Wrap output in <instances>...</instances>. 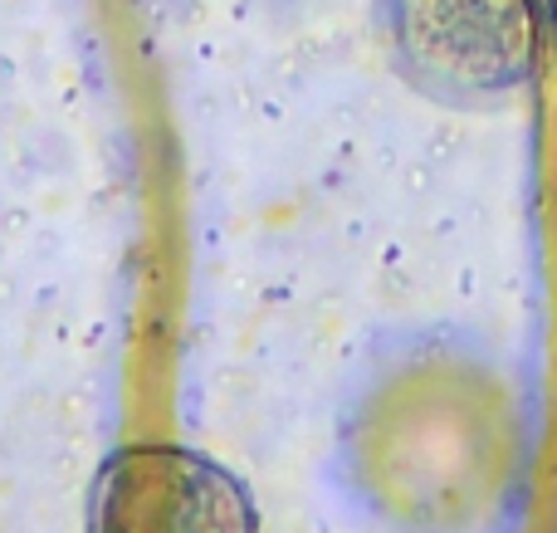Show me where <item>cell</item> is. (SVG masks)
Wrapping results in <instances>:
<instances>
[{
  "label": "cell",
  "mask_w": 557,
  "mask_h": 533,
  "mask_svg": "<svg viewBox=\"0 0 557 533\" xmlns=\"http://www.w3.org/2000/svg\"><path fill=\"white\" fill-rule=\"evenodd\" d=\"M123 485L117 519L123 533H250V505L240 485L215 466L176 450L117 460Z\"/></svg>",
  "instance_id": "cell-2"
},
{
  "label": "cell",
  "mask_w": 557,
  "mask_h": 533,
  "mask_svg": "<svg viewBox=\"0 0 557 533\" xmlns=\"http://www.w3.org/2000/svg\"><path fill=\"white\" fill-rule=\"evenodd\" d=\"M392 49L431 98L504 94L529 74V0H392Z\"/></svg>",
  "instance_id": "cell-1"
}]
</instances>
